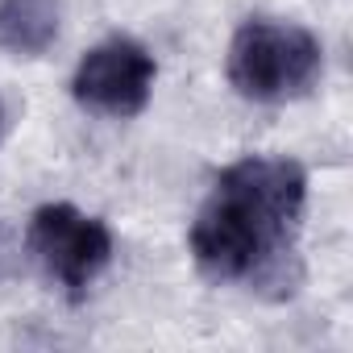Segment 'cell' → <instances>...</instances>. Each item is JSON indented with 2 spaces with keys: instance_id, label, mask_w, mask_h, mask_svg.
<instances>
[{
  "instance_id": "obj_1",
  "label": "cell",
  "mask_w": 353,
  "mask_h": 353,
  "mask_svg": "<svg viewBox=\"0 0 353 353\" xmlns=\"http://www.w3.org/2000/svg\"><path fill=\"white\" fill-rule=\"evenodd\" d=\"M303 204L307 174L295 158L250 154L225 166L192 225V258L200 274L291 295L299 283Z\"/></svg>"
},
{
  "instance_id": "obj_2",
  "label": "cell",
  "mask_w": 353,
  "mask_h": 353,
  "mask_svg": "<svg viewBox=\"0 0 353 353\" xmlns=\"http://www.w3.org/2000/svg\"><path fill=\"white\" fill-rule=\"evenodd\" d=\"M324 75V46L295 21H245L229 42V83L254 104L307 96Z\"/></svg>"
},
{
  "instance_id": "obj_3",
  "label": "cell",
  "mask_w": 353,
  "mask_h": 353,
  "mask_svg": "<svg viewBox=\"0 0 353 353\" xmlns=\"http://www.w3.org/2000/svg\"><path fill=\"white\" fill-rule=\"evenodd\" d=\"M154 54L133 42V38H104L100 46H92L75 75H71V96L83 112L108 117V121H129L141 117L150 96H154Z\"/></svg>"
},
{
  "instance_id": "obj_4",
  "label": "cell",
  "mask_w": 353,
  "mask_h": 353,
  "mask_svg": "<svg viewBox=\"0 0 353 353\" xmlns=\"http://www.w3.org/2000/svg\"><path fill=\"white\" fill-rule=\"evenodd\" d=\"M30 250L59 287L83 295L112 262V233L75 204H42L30 216Z\"/></svg>"
},
{
  "instance_id": "obj_5",
  "label": "cell",
  "mask_w": 353,
  "mask_h": 353,
  "mask_svg": "<svg viewBox=\"0 0 353 353\" xmlns=\"http://www.w3.org/2000/svg\"><path fill=\"white\" fill-rule=\"evenodd\" d=\"M63 0H0V50L38 59L54 46Z\"/></svg>"
}]
</instances>
